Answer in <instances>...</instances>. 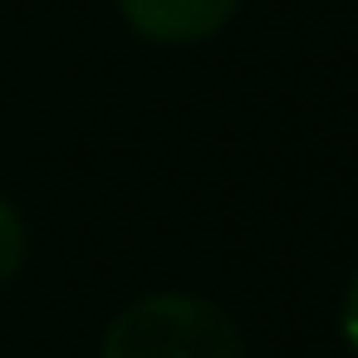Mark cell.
Segmentation results:
<instances>
[{"label": "cell", "mask_w": 358, "mask_h": 358, "mask_svg": "<svg viewBox=\"0 0 358 358\" xmlns=\"http://www.w3.org/2000/svg\"><path fill=\"white\" fill-rule=\"evenodd\" d=\"M99 358H245V338L201 294H148L108 324Z\"/></svg>", "instance_id": "cell-1"}, {"label": "cell", "mask_w": 358, "mask_h": 358, "mask_svg": "<svg viewBox=\"0 0 358 358\" xmlns=\"http://www.w3.org/2000/svg\"><path fill=\"white\" fill-rule=\"evenodd\" d=\"M118 10L152 45H196L231 25L241 0H118Z\"/></svg>", "instance_id": "cell-2"}, {"label": "cell", "mask_w": 358, "mask_h": 358, "mask_svg": "<svg viewBox=\"0 0 358 358\" xmlns=\"http://www.w3.org/2000/svg\"><path fill=\"white\" fill-rule=\"evenodd\" d=\"M20 265H25V221L6 196H0V285L15 280Z\"/></svg>", "instance_id": "cell-3"}, {"label": "cell", "mask_w": 358, "mask_h": 358, "mask_svg": "<svg viewBox=\"0 0 358 358\" xmlns=\"http://www.w3.org/2000/svg\"><path fill=\"white\" fill-rule=\"evenodd\" d=\"M338 324H343V338H348V348L358 353V275L348 280V294H343V314H338Z\"/></svg>", "instance_id": "cell-4"}]
</instances>
